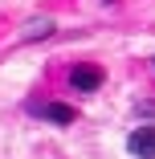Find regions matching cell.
<instances>
[{
  "label": "cell",
  "instance_id": "277c9868",
  "mask_svg": "<svg viewBox=\"0 0 155 159\" xmlns=\"http://www.w3.org/2000/svg\"><path fill=\"white\" fill-rule=\"evenodd\" d=\"M49 33H53V20H33V25L25 29V41H33V37H49Z\"/></svg>",
  "mask_w": 155,
  "mask_h": 159
},
{
  "label": "cell",
  "instance_id": "3957f363",
  "mask_svg": "<svg viewBox=\"0 0 155 159\" xmlns=\"http://www.w3.org/2000/svg\"><path fill=\"white\" fill-rule=\"evenodd\" d=\"M37 114L41 118H49V122H57V126H70L78 114H74V106H66V102H45V106H37Z\"/></svg>",
  "mask_w": 155,
  "mask_h": 159
},
{
  "label": "cell",
  "instance_id": "7a4b0ae2",
  "mask_svg": "<svg viewBox=\"0 0 155 159\" xmlns=\"http://www.w3.org/2000/svg\"><path fill=\"white\" fill-rule=\"evenodd\" d=\"M102 78H106V74H102L98 66H78V70L70 74V86H74L78 94H94V90L102 86Z\"/></svg>",
  "mask_w": 155,
  "mask_h": 159
},
{
  "label": "cell",
  "instance_id": "6da1fadb",
  "mask_svg": "<svg viewBox=\"0 0 155 159\" xmlns=\"http://www.w3.org/2000/svg\"><path fill=\"white\" fill-rule=\"evenodd\" d=\"M127 151H131L135 159H155V126H139V131H131Z\"/></svg>",
  "mask_w": 155,
  "mask_h": 159
}]
</instances>
